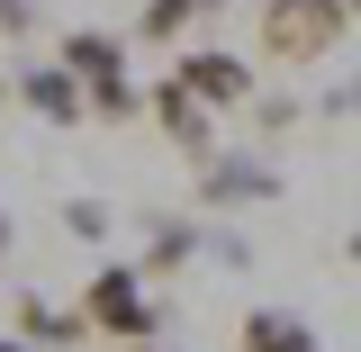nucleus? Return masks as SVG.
I'll return each instance as SVG.
<instances>
[{
  "label": "nucleus",
  "mask_w": 361,
  "mask_h": 352,
  "mask_svg": "<svg viewBox=\"0 0 361 352\" xmlns=\"http://www.w3.org/2000/svg\"><path fill=\"white\" fill-rule=\"evenodd\" d=\"M343 0H262V54L271 63H325L334 45H343Z\"/></svg>",
  "instance_id": "nucleus-2"
},
{
  "label": "nucleus",
  "mask_w": 361,
  "mask_h": 352,
  "mask_svg": "<svg viewBox=\"0 0 361 352\" xmlns=\"http://www.w3.org/2000/svg\"><path fill=\"white\" fill-rule=\"evenodd\" d=\"M226 0H145V18H135V37L145 45H180V28H199V18H217Z\"/></svg>",
  "instance_id": "nucleus-11"
},
{
  "label": "nucleus",
  "mask_w": 361,
  "mask_h": 352,
  "mask_svg": "<svg viewBox=\"0 0 361 352\" xmlns=\"http://www.w3.org/2000/svg\"><path fill=\"white\" fill-rule=\"evenodd\" d=\"M63 226H73L82 244H109V208H99V199H73V208H63Z\"/></svg>",
  "instance_id": "nucleus-13"
},
{
  "label": "nucleus",
  "mask_w": 361,
  "mask_h": 352,
  "mask_svg": "<svg viewBox=\"0 0 361 352\" xmlns=\"http://www.w3.org/2000/svg\"><path fill=\"white\" fill-rule=\"evenodd\" d=\"M9 244H18V226H9V217H0V262H9Z\"/></svg>",
  "instance_id": "nucleus-15"
},
{
  "label": "nucleus",
  "mask_w": 361,
  "mask_h": 352,
  "mask_svg": "<svg viewBox=\"0 0 361 352\" xmlns=\"http://www.w3.org/2000/svg\"><path fill=\"white\" fill-rule=\"evenodd\" d=\"M82 325L90 334H109V344H163V289H145L135 262H99L82 280Z\"/></svg>",
  "instance_id": "nucleus-1"
},
{
  "label": "nucleus",
  "mask_w": 361,
  "mask_h": 352,
  "mask_svg": "<svg viewBox=\"0 0 361 352\" xmlns=\"http://www.w3.org/2000/svg\"><path fill=\"white\" fill-rule=\"evenodd\" d=\"M343 253H353V262H361V226H353V235H343Z\"/></svg>",
  "instance_id": "nucleus-16"
},
{
  "label": "nucleus",
  "mask_w": 361,
  "mask_h": 352,
  "mask_svg": "<svg viewBox=\"0 0 361 352\" xmlns=\"http://www.w3.org/2000/svg\"><path fill=\"white\" fill-rule=\"evenodd\" d=\"M253 118H262V135H280V127H298V99L289 90H253Z\"/></svg>",
  "instance_id": "nucleus-12"
},
{
  "label": "nucleus",
  "mask_w": 361,
  "mask_h": 352,
  "mask_svg": "<svg viewBox=\"0 0 361 352\" xmlns=\"http://www.w3.org/2000/svg\"><path fill=\"white\" fill-rule=\"evenodd\" d=\"M199 244H208V235H199L190 217H154V235H145V262H135V280L154 289V280L190 271V262H199Z\"/></svg>",
  "instance_id": "nucleus-10"
},
{
  "label": "nucleus",
  "mask_w": 361,
  "mask_h": 352,
  "mask_svg": "<svg viewBox=\"0 0 361 352\" xmlns=\"http://www.w3.org/2000/svg\"><path fill=\"white\" fill-rule=\"evenodd\" d=\"M9 90H18V99L37 109L45 127H82V82H73L63 63H27V73H18Z\"/></svg>",
  "instance_id": "nucleus-9"
},
{
  "label": "nucleus",
  "mask_w": 361,
  "mask_h": 352,
  "mask_svg": "<svg viewBox=\"0 0 361 352\" xmlns=\"http://www.w3.org/2000/svg\"><path fill=\"white\" fill-rule=\"evenodd\" d=\"M343 18H361V0H343Z\"/></svg>",
  "instance_id": "nucleus-18"
},
{
  "label": "nucleus",
  "mask_w": 361,
  "mask_h": 352,
  "mask_svg": "<svg viewBox=\"0 0 361 352\" xmlns=\"http://www.w3.org/2000/svg\"><path fill=\"white\" fill-rule=\"evenodd\" d=\"M54 63H63L82 90H109V82H127V37H109V28H73V37L54 45Z\"/></svg>",
  "instance_id": "nucleus-6"
},
{
  "label": "nucleus",
  "mask_w": 361,
  "mask_h": 352,
  "mask_svg": "<svg viewBox=\"0 0 361 352\" xmlns=\"http://www.w3.org/2000/svg\"><path fill=\"white\" fill-rule=\"evenodd\" d=\"M135 352H172V344H135Z\"/></svg>",
  "instance_id": "nucleus-19"
},
{
  "label": "nucleus",
  "mask_w": 361,
  "mask_h": 352,
  "mask_svg": "<svg viewBox=\"0 0 361 352\" xmlns=\"http://www.w3.org/2000/svg\"><path fill=\"white\" fill-rule=\"evenodd\" d=\"M235 352H325V344H316V325H307L298 308H244Z\"/></svg>",
  "instance_id": "nucleus-8"
},
{
  "label": "nucleus",
  "mask_w": 361,
  "mask_h": 352,
  "mask_svg": "<svg viewBox=\"0 0 361 352\" xmlns=\"http://www.w3.org/2000/svg\"><path fill=\"white\" fill-rule=\"evenodd\" d=\"M172 82L190 90V99H199L208 118H217V109H253V90H262V73H253L244 54H226V45H190V54L172 63Z\"/></svg>",
  "instance_id": "nucleus-3"
},
{
  "label": "nucleus",
  "mask_w": 361,
  "mask_h": 352,
  "mask_svg": "<svg viewBox=\"0 0 361 352\" xmlns=\"http://www.w3.org/2000/svg\"><path fill=\"white\" fill-rule=\"evenodd\" d=\"M9 334H18L27 352H37V344L45 352H73L90 325H82V308H54V298H37V289H18V298H9Z\"/></svg>",
  "instance_id": "nucleus-7"
},
{
  "label": "nucleus",
  "mask_w": 361,
  "mask_h": 352,
  "mask_svg": "<svg viewBox=\"0 0 361 352\" xmlns=\"http://www.w3.org/2000/svg\"><path fill=\"white\" fill-rule=\"evenodd\" d=\"M0 352H27V344H18V334H0Z\"/></svg>",
  "instance_id": "nucleus-17"
},
{
  "label": "nucleus",
  "mask_w": 361,
  "mask_h": 352,
  "mask_svg": "<svg viewBox=\"0 0 361 352\" xmlns=\"http://www.w3.org/2000/svg\"><path fill=\"white\" fill-rule=\"evenodd\" d=\"M253 199H280V172L262 154H208L199 163V208H253Z\"/></svg>",
  "instance_id": "nucleus-4"
},
{
  "label": "nucleus",
  "mask_w": 361,
  "mask_h": 352,
  "mask_svg": "<svg viewBox=\"0 0 361 352\" xmlns=\"http://www.w3.org/2000/svg\"><path fill=\"white\" fill-rule=\"evenodd\" d=\"M145 118H154V127L172 135V145L190 154V163H208V154H217V118H208V109H199V99H190V90H180L172 73H163V82L145 90Z\"/></svg>",
  "instance_id": "nucleus-5"
},
{
  "label": "nucleus",
  "mask_w": 361,
  "mask_h": 352,
  "mask_svg": "<svg viewBox=\"0 0 361 352\" xmlns=\"http://www.w3.org/2000/svg\"><path fill=\"white\" fill-rule=\"evenodd\" d=\"M0 37H37V0H0Z\"/></svg>",
  "instance_id": "nucleus-14"
}]
</instances>
